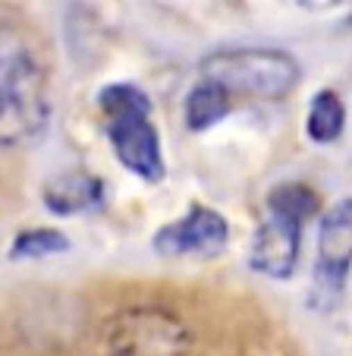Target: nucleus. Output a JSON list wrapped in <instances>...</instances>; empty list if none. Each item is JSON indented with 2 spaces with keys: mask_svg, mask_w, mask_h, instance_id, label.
<instances>
[{
  "mask_svg": "<svg viewBox=\"0 0 352 356\" xmlns=\"http://www.w3.org/2000/svg\"><path fill=\"white\" fill-rule=\"evenodd\" d=\"M321 211V199L305 183H280L267 193L265 218L249 246V268L274 281H290L299 262L302 227Z\"/></svg>",
  "mask_w": 352,
  "mask_h": 356,
  "instance_id": "obj_1",
  "label": "nucleus"
},
{
  "mask_svg": "<svg viewBox=\"0 0 352 356\" xmlns=\"http://www.w3.org/2000/svg\"><path fill=\"white\" fill-rule=\"evenodd\" d=\"M98 108L117 161L145 183L164 180V148L151 120V98L133 82H113L98 92Z\"/></svg>",
  "mask_w": 352,
  "mask_h": 356,
  "instance_id": "obj_2",
  "label": "nucleus"
},
{
  "mask_svg": "<svg viewBox=\"0 0 352 356\" xmlns=\"http://www.w3.org/2000/svg\"><path fill=\"white\" fill-rule=\"evenodd\" d=\"M201 79L217 82L236 98L280 101L299 86V60L277 47H226L201 60Z\"/></svg>",
  "mask_w": 352,
  "mask_h": 356,
  "instance_id": "obj_3",
  "label": "nucleus"
},
{
  "mask_svg": "<svg viewBox=\"0 0 352 356\" xmlns=\"http://www.w3.org/2000/svg\"><path fill=\"white\" fill-rule=\"evenodd\" d=\"M51 120V101H47L44 70L28 51L13 47L3 54L0 73V139L3 145H22L44 133Z\"/></svg>",
  "mask_w": 352,
  "mask_h": 356,
  "instance_id": "obj_4",
  "label": "nucleus"
},
{
  "mask_svg": "<svg viewBox=\"0 0 352 356\" xmlns=\"http://www.w3.org/2000/svg\"><path fill=\"white\" fill-rule=\"evenodd\" d=\"M352 268V195L340 199L318 224V259L312 268V296L308 306L330 309L343 296Z\"/></svg>",
  "mask_w": 352,
  "mask_h": 356,
  "instance_id": "obj_5",
  "label": "nucleus"
},
{
  "mask_svg": "<svg viewBox=\"0 0 352 356\" xmlns=\"http://www.w3.org/2000/svg\"><path fill=\"white\" fill-rule=\"evenodd\" d=\"M230 240V224L220 211L208 205H192L183 218L164 224L154 234L151 246L164 259H183V256H217Z\"/></svg>",
  "mask_w": 352,
  "mask_h": 356,
  "instance_id": "obj_6",
  "label": "nucleus"
},
{
  "mask_svg": "<svg viewBox=\"0 0 352 356\" xmlns=\"http://www.w3.org/2000/svg\"><path fill=\"white\" fill-rule=\"evenodd\" d=\"M117 356H180L186 350V328L167 312H129L113 325Z\"/></svg>",
  "mask_w": 352,
  "mask_h": 356,
  "instance_id": "obj_7",
  "label": "nucleus"
},
{
  "mask_svg": "<svg viewBox=\"0 0 352 356\" xmlns=\"http://www.w3.org/2000/svg\"><path fill=\"white\" fill-rule=\"evenodd\" d=\"M44 209L51 215H82V211H94L104 205L107 186L101 177L88 174V170H67V174H53L41 189Z\"/></svg>",
  "mask_w": 352,
  "mask_h": 356,
  "instance_id": "obj_8",
  "label": "nucleus"
},
{
  "mask_svg": "<svg viewBox=\"0 0 352 356\" xmlns=\"http://www.w3.org/2000/svg\"><path fill=\"white\" fill-rule=\"evenodd\" d=\"M233 111V95L220 88L217 82L201 79L189 88L186 95V127L192 133H205V129L217 127L226 114Z\"/></svg>",
  "mask_w": 352,
  "mask_h": 356,
  "instance_id": "obj_9",
  "label": "nucleus"
},
{
  "mask_svg": "<svg viewBox=\"0 0 352 356\" xmlns=\"http://www.w3.org/2000/svg\"><path fill=\"white\" fill-rule=\"evenodd\" d=\"M346 127V104L333 88H321L308 104L305 114V136L315 145H330L343 136Z\"/></svg>",
  "mask_w": 352,
  "mask_h": 356,
  "instance_id": "obj_10",
  "label": "nucleus"
},
{
  "mask_svg": "<svg viewBox=\"0 0 352 356\" xmlns=\"http://www.w3.org/2000/svg\"><path fill=\"white\" fill-rule=\"evenodd\" d=\"M69 252V236L53 227H35L22 230L10 246V262H22V259H47Z\"/></svg>",
  "mask_w": 352,
  "mask_h": 356,
  "instance_id": "obj_11",
  "label": "nucleus"
},
{
  "mask_svg": "<svg viewBox=\"0 0 352 356\" xmlns=\"http://www.w3.org/2000/svg\"><path fill=\"white\" fill-rule=\"evenodd\" d=\"M292 3L302 10H327V7H340L346 0H292Z\"/></svg>",
  "mask_w": 352,
  "mask_h": 356,
  "instance_id": "obj_12",
  "label": "nucleus"
}]
</instances>
